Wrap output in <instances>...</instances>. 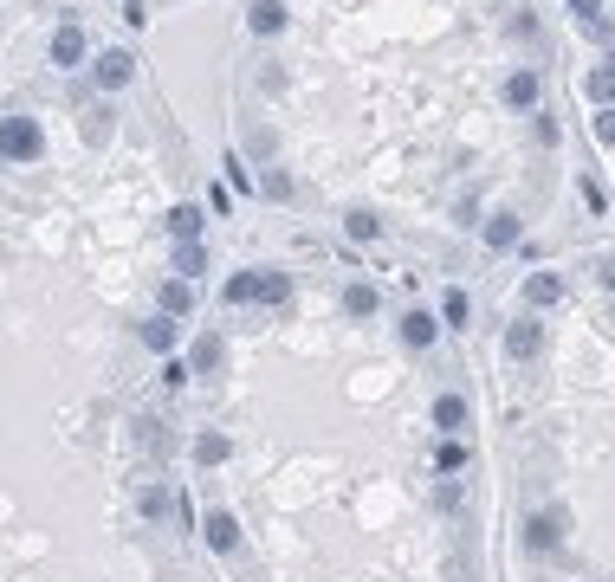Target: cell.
Returning <instances> with one entry per match:
<instances>
[{"instance_id":"cell-1","label":"cell","mask_w":615,"mask_h":582,"mask_svg":"<svg viewBox=\"0 0 615 582\" xmlns=\"http://www.w3.org/2000/svg\"><path fill=\"white\" fill-rule=\"evenodd\" d=\"M0 162H7V169L46 162V123H39L33 110H0Z\"/></svg>"},{"instance_id":"cell-2","label":"cell","mask_w":615,"mask_h":582,"mask_svg":"<svg viewBox=\"0 0 615 582\" xmlns=\"http://www.w3.org/2000/svg\"><path fill=\"white\" fill-rule=\"evenodd\" d=\"M227 304H253V311H279L292 304V272H272V266H246L227 279Z\"/></svg>"},{"instance_id":"cell-3","label":"cell","mask_w":615,"mask_h":582,"mask_svg":"<svg viewBox=\"0 0 615 582\" xmlns=\"http://www.w3.org/2000/svg\"><path fill=\"white\" fill-rule=\"evenodd\" d=\"M570 531H577L570 505H564V498H551V505H538V511L525 518V550H531V557H551V550L570 544Z\"/></svg>"},{"instance_id":"cell-4","label":"cell","mask_w":615,"mask_h":582,"mask_svg":"<svg viewBox=\"0 0 615 582\" xmlns=\"http://www.w3.org/2000/svg\"><path fill=\"white\" fill-rule=\"evenodd\" d=\"M46 65H52V72H78V65H91V39H85V26H78V20H59V26H52Z\"/></svg>"},{"instance_id":"cell-5","label":"cell","mask_w":615,"mask_h":582,"mask_svg":"<svg viewBox=\"0 0 615 582\" xmlns=\"http://www.w3.org/2000/svg\"><path fill=\"white\" fill-rule=\"evenodd\" d=\"M428 421H434V434H441V440H467V427H473V401L460 395V388H441V395L428 401Z\"/></svg>"},{"instance_id":"cell-6","label":"cell","mask_w":615,"mask_h":582,"mask_svg":"<svg viewBox=\"0 0 615 582\" xmlns=\"http://www.w3.org/2000/svg\"><path fill=\"white\" fill-rule=\"evenodd\" d=\"M499 350H505V363H531V356H544V324H538V311L512 317V324H505V337H499Z\"/></svg>"},{"instance_id":"cell-7","label":"cell","mask_w":615,"mask_h":582,"mask_svg":"<svg viewBox=\"0 0 615 582\" xmlns=\"http://www.w3.org/2000/svg\"><path fill=\"white\" fill-rule=\"evenodd\" d=\"M91 85H98V91L136 85V52H130V46H104L98 59H91Z\"/></svg>"},{"instance_id":"cell-8","label":"cell","mask_w":615,"mask_h":582,"mask_svg":"<svg viewBox=\"0 0 615 582\" xmlns=\"http://www.w3.org/2000/svg\"><path fill=\"white\" fill-rule=\"evenodd\" d=\"M441 330H447V324H441V311H402V324H395V343H402L408 356H428Z\"/></svg>"},{"instance_id":"cell-9","label":"cell","mask_w":615,"mask_h":582,"mask_svg":"<svg viewBox=\"0 0 615 582\" xmlns=\"http://www.w3.org/2000/svg\"><path fill=\"white\" fill-rule=\"evenodd\" d=\"M499 97H505V110H518V117H538V104H544V78L531 72V65H518V72H505Z\"/></svg>"},{"instance_id":"cell-10","label":"cell","mask_w":615,"mask_h":582,"mask_svg":"<svg viewBox=\"0 0 615 582\" xmlns=\"http://www.w3.org/2000/svg\"><path fill=\"white\" fill-rule=\"evenodd\" d=\"M227 369V337L221 330H195L188 337V376H221Z\"/></svg>"},{"instance_id":"cell-11","label":"cell","mask_w":615,"mask_h":582,"mask_svg":"<svg viewBox=\"0 0 615 582\" xmlns=\"http://www.w3.org/2000/svg\"><path fill=\"white\" fill-rule=\"evenodd\" d=\"M240 518H234V511H227V505H214L208 511V518H201V544H208L214 550V557H234V550H240Z\"/></svg>"},{"instance_id":"cell-12","label":"cell","mask_w":615,"mask_h":582,"mask_svg":"<svg viewBox=\"0 0 615 582\" xmlns=\"http://www.w3.org/2000/svg\"><path fill=\"white\" fill-rule=\"evenodd\" d=\"M136 343H143L149 356H169L175 343H182V317H169V311H149L143 324H136Z\"/></svg>"},{"instance_id":"cell-13","label":"cell","mask_w":615,"mask_h":582,"mask_svg":"<svg viewBox=\"0 0 615 582\" xmlns=\"http://www.w3.org/2000/svg\"><path fill=\"white\" fill-rule=\"evenodd\" d=\"M480 240H486V253H512V246L525 240V220H518L512 207H492V214L480 220Z\"/></svg>"},{"instance_id":"cell-14","label":"cell","mask_w":615,"mask_h":582,"mask_svg":"<svg viewBox=\"0 0 615 582\" xmlns=\"http://www.w3.org/2000/svg\"><path fill=\"white\" fill-rule=\"evenodd\" d=\"M285 26H292V7H285V0H253V7H246V33L253 39H279Z\"/></svg>"},{"instance_id":"cell-15","label":"cell","mask_w":615,"mask_h":582,"mask_svg":"<svg viewBox=\"0 0 615 582\" xmlns=\"http://www.w3.org/2000/svg\"><path fill=\"white\" fill-rule=\"evenodd\" d=\"M156 311H169V317H195V311H201V291L169 272V279H162V291H156Z\"/></svg>"},{"instance_id":"cell-16","label":"cell","mask_w":615,"mask_h":582,"mask_svg":"<svg viewBox=\"0 0 615 582\" xmlns=\"http://www.w3.org/2000/svg\"><path fill=\"white\" fill-rule=\"evenodd\" d=\"M162 227H169V240H175V246H188V240H201V227H208V220H201V207H195V201H175L169 214H162Z\"/></svg>"},{"instance_id":"cell-17","label":"cell","mask_w":615,"mask_h":582,"mask_svg":"<svg viewBox=\"0 0 615 582\" xmlns=\"http://www.w3.org/2000/svg\"><path fill=\"white\" fill-rule=\"evenodd\" d=\"M214 259H208V240H188V246H175L169 253V272L175 279H188V285H201V272H208Z\"/></svg>"},{"instance_id":"cell-18","label":"cell","mask_w":615,"mask_h":582,"mask_svg":"<svg viewBox=\"0 0 615 582\" xmlns=\"http://www.w3.org/2000/svg\"><path fill=\"white\" fill-rule=\"evenodd\" d=\"M564 304V272H531L525 279V311H551Z\"/></svg>"},{"instance_id":"cell-19","label":"cell","mask_w":615,"mask_h":582,"mask_svg":"<svg viewBox=\"0 0 615 582\" xmlns=\"http://www.w3.org/2000/svg\"><path fill=\"white\" fill-rule=\"evenodd\" d=\"M188 453H195V466H227V460H234V440H227L221 427H201Z\"/></svg>"},{"instance_id":"cell-20","label":"cell","mask_w":615,"mask_h":582,"mask_svg":"<svg viewBox=\"0 0 615 582\" xmlns=\"http://www.w3.org/2000/svg\"><path fill=\"white\" fill-rule=\"evenodd\" d=\"M78 136H85L91 149H104L117 136V110L111 104H85V123H78Z\"/></svg>"},{"instance_id":"cell-21","label":"cell","mask_w":615,"mask_h":582,"mask_svg":"<svg viewBox=\"0 0 615 582\" xmlns=\"http://www.w3.org/2000/svg\"><path fill=\"white\" fill-rule=\"evenodd\" d=\"M344 311L357 317V324H369V317L382 311V291L369 285V279H357V285H344Z\"/></svg>"},{"instance_id":"cell-22","label":"cell","mask_w":615,"mask_h":582,"mask_svg":"<svg viewBox=\"0 0 615 582\" xmlns=\"http://www.w3.org/2000/svg\"><path fill=\"white\" fill-rule=\"evenodd\" d=\"M467 466H473V447H467V440H441V447H434V473H441V479L467 473Z\"/></svg>"},{"instance_id":"cell-23","label":"cell","mask_w":615,"mask_h":582,"mask_svg":"<svg viewBox=\"0 0 615 582\" xmlns=\"http://www.w3.org/2000/svg\"><path fill=\"white\" fill-rule=\"evenodd\" d=\"M441 324H447V330H467V324H473V298H467L460 285L441 291Z\"/></svg>"},{"instance_id":"cell-24","label":"cell","mask_w":615,"mask_h":582,"mask_svg":"<svg viewBox=\"0 0 615 582\" xmlns=\"http://www.w3.org/2000/svg\"><path fill=\"white\" fill-rule=\"evenodd\" d=\"M583 91H590V97H596V110H603V104H615V52H609V59H603V65H596V72H590V78H583Z\"/></svg>"},{"instance_id":"cell-25","label":"cell","mask_w":615,"mask_h":582,"mask_svg":"<svg viewBox=\"0 0 615 582\" xmlns=\"http://www.w3.org/2000/svg\"><path fill=\"white\" fill-rule=\"evenodd\" d=\"M344 233H350V240H382V220L376 214H369V207H350V214H344Z\"/></svg>"},{"instance_id":"cell-26","label":"cell","mask_w":615,"mask_h":582,"mask_svg":"<svg viewBox=\"0 0 615 582\" xmlns=\"http://www.w3.org/2000/svg\"><path fill=\"white\" fill-rule=\"evenodd\" d=\"M136 511H143V518H149V524H162V518H169V492H162V485H156V479H149V485H143V492H136Z\"/></svg>"},{"instance_id":"cell-27","label":"cell","mask_w":615,"mask_h":582,"mask_svg":"<svg viewBox=\"0 0 615 582\" xmlns=\"http://www.w3.org/2000/svg\"><path fill=\"white\" fill-rule=\"evenodd\" d=\"M272 149H279V136L266 130V123H253V130H246V156H259V162H272Z\"/></svg>"},{"instance_id":"cell-28","label":"cell","mask_w":615,"mask_h":582,"mask_svg":"<svg viewBox=\"0 0 615 582\" xmlns=\"http://www.w3.org/2000/svg\"><path fill=\"white\" fill-rule=\"evenodd\" d=\"M590 130H596V143H603V149H615V104H603V110H596V117H590Z\"/></svg>"},{"instance_id":"cell-29","label":"cell","mask_w":615,"mask_h":582,"mask_svg":"<svg viewBox=\"0 0 615 582\" xmlns=\"http://www.w3.org/2000/svg\"><path fill=\"white\" fill-rule=\"evenodd\" d=\"M259 188H266L272 201H292V175H285V169H266V175H259Z\"/></svg>"},{"instance_id":"cell-30","label":"cell","mask_w":615,"mask_h":582,"mask_svg":"<svg viewBox=\"0 0 615 582\" xmlns=\"http://www.w3.org/2000/svg\"><path fill=\"white\" fill-rule=\"evenodd\" d=\"M505 33H518V39H531V33H538V20H531V7H512V20H505Z\"/></svg>"},{"instance_id":"cell-31","label":"cell","mask_w":615,"mask_h":582,"mask_svg":"<svg viewBox=\"0 0 615 582\" xmlns=\"http://www.w3.org/2000/svg\"><path fill=\"white\" fill-rule=\"evenodd\" d=\"M460 498H467V492H460V485H454V479H441V485H434V505H441V511H454V505H460Z\"/></svg>"},{"instance_id":"cell-32","label":"cell","mask_w":615,"mask_h":582,"mask_svg":"<svg viewBox=\"0 0 615 582\" xmlns=\"http://www.w3.org/2000/svg\"><path fill=\"white\" fill-rule=\"evenodd\" d=\"M221 169H227V182H234V188H253V169H246V162H240V156H227V162H221Z\"/></svg>"},{"instance_id":"cell-33","label":"cell","mask_w":615,"mask_h":582,"mask_svg":"<svg viewBox=\"0 0 615 582\" xmlns=\"http://www.w3.org/2000/svg\"><path fill=\"white\" fill-rule=\"evenodd\" d=\"M596 285L615 291V253H596Z\"/></svg>"},{"instance_id":"cell-34","label":"cell","mask_w":615,"mask_h":582,"mask_svg":"<svg viewBox=\"0 0 615 582\" xmlns=\"http://www.w3.org/2000/svg\"><path fill=\"white\" fill-rule=\"evenodd\" d=\"M162 382H169V388H182V382H188V363H175V356H169V363H162Z\"/></svg>"},{"instance_id":"cell-35","label":"cell","mask_w":615,"mask_h":582,"mask_svg":"<svg viewBox=\"0 0 615 582\" xmlns=\"http://www.w3.org/2000/svg\"><path fill=\"white\" fill-rule=\"evenodd\" d=\"M570 13H577V20H596V13H603V0H564Z\"/></svg>"},{"instance_id":"cell-36","label":"cell","mask_w":615,"mask_h":582,"mask_svg":"<svg viewBox=\"0 0 615 582\" xmlns=\"http://www.w3.org/2000/svg\"><path fill=\"white\" fill-rule=\"evenodd\" d=\"M123 20H130V26H143V20H149V7H143V0H123Z\"/></svg>"},{"instance_id":"cell-37","label":"cell","mask_w":615,"mask_h":582,"mask_svg":"<svg viewBox=\"0 0 615 582\" xmlns=\"http://www.w3.org/2000/svg\"><path fill=\"white\" fill-rule=\"evenodd\" d=\"M609 324H615V311H609Z\"/></svg>"}]
</instances>
